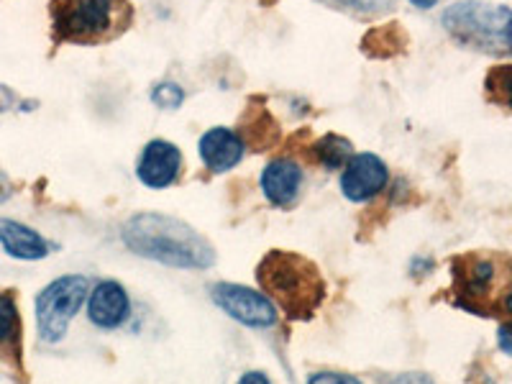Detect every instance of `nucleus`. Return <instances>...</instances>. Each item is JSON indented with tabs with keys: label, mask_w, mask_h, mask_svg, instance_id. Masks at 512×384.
<instances>
[{
	"label": "nucleus",
	"mask_w": 512,
	"mask_h": 384,
	"mask_svg": "<svg viewBox=\"0 0 512 384\" xmlns=\"http://www.w3.org/2000/svg\"><path fill=\"white\" fill-rule=\"evenodd\" d=\"M123 241L134 254L180 269H208L216 251L185 221L164 213H139L123 226Z\"/></svg>",
	"instance_id": "1"
},
{
	"label": "nucleus",
	"mask_w": 512,
	"mask_h": 384,
	"mask_svg": "<svg viewBox=\"0 0 512 384\" xmlns=\"http://www.w3.org/2000/svg\"><path fill=\"white\" fill-rule=\"evenodd\" d=\"M256 280L292 320L313 318L326 297L320 269L295 251H269L256 267Z\"/></svg>",
	"instance_id": "2"
},
{
	"label": "nucleus",
	"mask_w": 512,
	"mask_h": 384,
	"mask_svg": "<svg viewBox=\"0 0 512 384\" xmlns=\"http://www.w3.org/2000/svg\"><path fill=\"white\" fill-rule=\"evenodd\" d=\"M54 34L72 44H103L131 26L134 8L128 0H54Z\"/></svg>",
	"instance_id": "3"
},
{
	"label": "nucleus",
	"mask_w": 512,
	"mask_h": 384,
	"mask_svg": "<svg viewBox=\"0 0 512 384\" xmlns=\"http://www.w3.org/2000/svg\"><path fill=\"white\" fill-rule=\"evenodd\" d=\"M443 26L456 41L482 52H512V8L484 0H459L443 13Z\"/></svg>",
	"instance_id": "4"
},
{
	"label": "nucleus",
	"mask_w": 512,
	"mask_h": 384,
	"mask_svg": "<svg viewBox=\"0 0 512 384\" xmlns=\"http://www.w3.org/2000/svg\"><path fill=\"white\" fill-rule=\"evenodd\" d=\"M90 282L82 274H67L59 277L52 285L44 287L36 297V323H39V336L47 344L62 341L70 320L82 308L88 297Z\"/></svg>",
	"instance_id": "5"
},
{
	"label": "nucleus",
	"mask_w": 512,
	"mask_h": 384,
	"mask_svg": "<svg viewBox=\"0 0 512 384\" xmlns=\"http://www.w3.org/2000/svg\"><path fill=\"white\" fill-rule=\"evenodd\" d=\"M507 267L502 256H461L454 262L456 295L461 305L474 313H489V297H495L500 287V274Z\"/></svg>",
	"instance_id": "6"
},
{
	"label": "nucleus",
	"mask_w": 512,
	"mask_h": 384,
	"mask_svg": "<svg viewBox=\"0 0 512 384\" xmlns=\"http://www.w3.org/2000/svg\"><path fill=\"white\" fill-rule=\"evenodd\" d=\"M210 295H213V303L223 313H228L233 320L244 323V326L267 328L277 323V308H274L272 300L264 292L249 290L244 285L221 282V285L210 287Z\"/></svg>",
	"instance_id": "7"
},
{
	"label": "nucleus",
	"mask_w": 512,
	"mask_h": 384,
	"mask_svg": "<svg viewBox=\"0 0 512 384\" xmlns=\"http://www.w3.org/2000/svg\"><path fill=\"white\" fill-rule=\"evenodd\" d=\"M384 185H387V164L377 154H354L344 164V172H341V192L349 200H354V203L374 198V195H379L384 190Z\"/></svg>",
	"instance_id": "8"
},
{
	"label": "nucleus",
	"mask_w": 512,
	"mask_h": 384,
	"mask_svg": "<svg viewBox=\"0 0 512 384\" xmlns=\"http://www.w3.org/2000/svg\"><path fill=\"white\" fill-rule=\"evenodd\" d=\"M182 169V154L175 144L169 141H149L141 152L139 167H136V175L144 182L146 187H154V190H162L169 187L172 182L180 177Z\"/></svg>",
	"instance_id": "9"
},
{
	"label": "nucleus",
	"mask_w": 512,
	"mask_h": 384,
	"mask_svg": "<svg viewBox=\"0 0 512 384\" xmlns=\"http://www.w3.org/2000/svg\"><path fill=\"white\" fill-rule=\"evenodd\" d=\"M244 149L246 146L244 141H241V136L236 134V131H231V128L223 126L205 131L203 139H200L198 144L200 159H203L205 167H208L210 172H216V175L236 167V164L241 162V157H244Z\"/></svg>",
	"instance_id": "10"
},
{
	"label": "nucleus",
	"mask_w": 512,
	"mask_h": 384,
	"mask_svg": "<svg viewBox=\"0 0 512 384\" xmlns=\"http://www.w3.org/2000/svg\"><path fill=\"white\" fill-rule=\"evenodd\" d=\"M300 185H303V169L292 159L280 157L269 162L262 172V190L267 200L277 208H287L300 195Z\"/></svg>",
	"instance_id": "11"
},
{
	"label": "nucleus",
	"mask_w": 512,
	"mask_h": 384,
	"mask_svg": "<svg viewBox=\"0 0 512 384\" xmlns=\"http://www.w3.org/2000/svg\"><path fill=\"white\" fill-rule=\"evenodd\" d=\"M88 313L95 326L118 328L126 323L128 313H131V300L118 282H100L90 295Z\"/></svg>",
	"instance_id": "12"
},
{
	"label": "nucleus",
	"mask_w": 512,
	"mask_h": 384,
	"mask_svg": "<svg viewBox=\"0 0 512 384\" xmlns=\"http://www.w3.org/2000/svg\"><path fill=\"white\" fill-rule=\"evenodd\" d=\"M0 246L6 249L8 256L24 259V262H36L49 254V244L41 233L11 218H0Z\"/></svg>",
	"instance_id": "13"
},
{
	"label": "nucleus",
	"mask_w": 512,
	"mask_h": 384,
	"mask_svg": "<svg viewBox=\"0 0 512 384\" xmlns=\"http://www.w3.org/2000/svg\"><path fill=\"white\" fill-rule=\"evenodd\" d=\"M0 359L21 364V315L11 290L0 292Z\"/></svg>",
	"instance_id": "14"
},
{
	"label": "nucleus",
	"mask_w": 512,
	"mask_h": 384,
	"mask_svg": "<svg viewBox=\"0 0 512 384\" xmlns=\"http://www.w3.org/2000/svg\"><path fill=\"white\" fill-rule=\"evenodd\" d=\"M239 136L244 146H249L254 152H264V149L274 146L277 139H280V123L269 116L267 108H259V111H251L244 118V131Z\"/></svg>",
	"instance_id": "15"
},
{
	"label": "nucleus",
	"mask_w": 512,
	"mask_h": 384,
	"mask_svg": "<svg viewBox=\"0 0 512 384\" xmlns=\"http://www.w3.org/2000/svg\"><path fill=\"white\" fill-rule=\"evenodd\" d=\"M315 162H320L328 169H341L351 157H354V149H351L349 141L338 134H326L320 141H315L313 146Z\"/></svg>",
	"instance_id": "16"
},
{
	"label": "nucleus",
	"mask_w": 512,
	"mask_h": 384,
	"mask_svg": "<svg viewBox=\"0 0 512 384\" xmlns=\"http://www.w3.org/2000/svg\"><path fill=\"white\" fill-rule=\"evenodd\" d=\"M484 90L487 98L495 105L512 111V64H497L484 77Z\"/></svg>",
	"instance_id": "17"
},
{
	"label": "nucleus",
	"mask_w": 512,
	"mask_h": 384,
	"mask_svg": "<svg viewBox=\"0 0 512 384\" xmlns=\"http://www.w3.org/2000/svg\"><path fill=\"white\" fill-rule=\"evenodd\" d=\"M152 100L157 103V108L162 111H177L185 100V90L177 85V82H162L152 90Z\"/></svg>",
	"instance_id": "18"
},
{
	"label": "nucleus",
	"mask_w": 512,
	"mask_h": 384,
	"mask_svg": "<svg viewBox=\"0 0 512 384\" xmlns=\"http://www.w3.org/2000/svg\"><path fill=\"white\" fill-rule=\"evenodd\" d=\"M333 3L354 13H364V16H379V13H387L397 6V0H333Z\"/></svg>",
	"instance_id": "19"
},
{
	"label": "nucleus",
	"mask_w": 512,
	"mask_h": 384,
	"mask_svg": "<svg viewBox=\"0 0 512 384\" xmlns=\"http://www.w3.org/2000/svg\"><path fill=\"white\" fill-rule=\"evenodd\" d=\"M308 384H361L356 377H349V374H336V372H323L310 377Z\"/></svg>",
	"instance_id": "20"
},
{
	"label": "nucleus",
	"mask_w": 512,
	"mask_h": 384,
	"mask_svg": "<svg viewBox=\"0 0 512 384\" xmlns=\"http://www.w3.org/2000/svg\"><path fill=\"white\" fill-rule=\"evenodd\" d=\"M390 384H436L431 377L425 374H402V377H395Z\"/></svg>",
	"instance_id": "21"
},
{
	"label": "nucleus",
	"mask_w": 512,
	"mask_h": 384,
	"mask_svg": "<svg viewBox=\"0 0 512 384\" xmlns=\"http://www.w3.org/2000/svg\"><path fill=\"white\" fill-rule=\"evenodd\" d=\"M500 349L512 356V320L500 328Z\"/></svg>",
	"instance_id": "22"
},
{
	"label": "nucleus",
	"mask_w": 512,
	"mask_h": 384,
	"mask_svg": "<svg viewBox=\"0 0 512 384\" xmlns=\"http://www.w3.org/2000/svg\"><path fill=\"white\" fill-rule=\"evenodd\" d=\"M11 195H13V182H11V177H8L6 172L0 169V203H6V200L11 198Z\"/></svg>",
	"instance_id": "23"
},
{
	"label": "nucleus",
	"mask_w": 512,
	"mask_h": 384,
	"mask_svg": "<svg viewBox=\"0 0 512 384\" xmlns=\"http://www.w3.org/2000/svg\"><path fill=\"white\" fill-rule=\"evenodd\" d=\"M239 384H272V382L267 379V374L249 372V374H244V377L239 379Z\"/></svg>",
	"instance_id": "24"
},
{
	"label": "nucleus",
	"mask_w": 512,
	"mask_h": 384,
	"mask_svg": "<svg viewBox=\"0 0 512 384\" xmlns=\"http://www.w3.org/2000/svg\"><path fill=\"white\" fill-rule=\"evenodd\" d=\"M502 310H505L507 315H512V287H507V290L502 292Z\"/></svg>",
	"instance_id": "25"
},
{
	"label": "nucleus",
	"mask_w": 512,
	"mask_h": 384,
	"mask_svg": "<svg viewBox=\"0 0 512 384\" xmlns=\"http://www.w3.org/2000/svg\"><path fill=\"white\" fill-rule=\"evenodd\" d=\"M410 3H413V6H418V8H423V11H428V8L436 6L438 0H410Z\"/></svg>",
	"instance_id": "26"
}]
</instances>
